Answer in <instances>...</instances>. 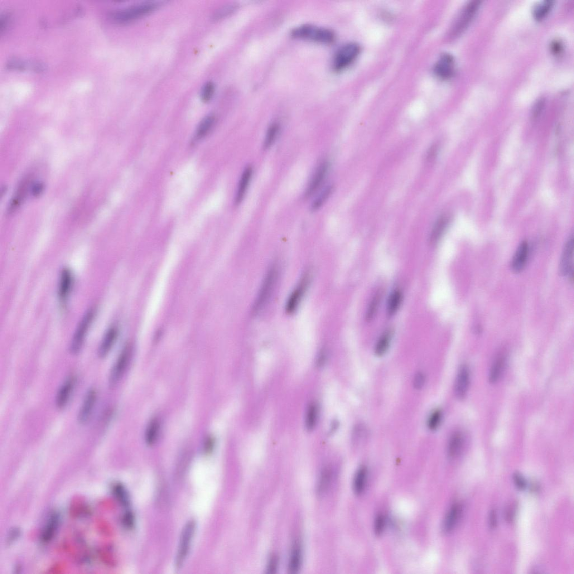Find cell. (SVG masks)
Listing matches in <instances>:
<instances>
[{"instance_id": "cell-1", "label": "cell", "mask_w": 574, "mask_h": 574, "mask_svg": "<svg viewBox=\"0 0 574 574\" xmlns=\"http://www.w3.org/2000/svg\"><path fill=\"white\" fill-rule=\"evenodd\" d=\"M278 269L277 265L273 264L265 275L257 298L254 304L253 310L255 314L261 311L271 298L277 281Z\"/></svg>"}, {"instance_id": "cell-2", "label": "cell", "mask_w": 574, "mask_h": 574, "mask_svg": "<svg viewBox=\"0 0 574 574\" xmlns=\"http://www.w3.org/2000/svg\"><path fill=\"white\" fill-rule=\"evenodd\" d=\"M161 6L158 2H147L120 10L113 14V18L120 23L131 22L151 13Z\"/></svg>"}, {"instance_id": "cell-3", "label": "cell", "mask_w": 574, "mask_h": 574, "mask_svg": "<svg viewBox=\"0 0 574 574\" xmlns=\"http://www.w3.org/2000/svg\"><path fill=\"white\" fill-rule=\"evenodd\" d=\"M292 35L296 38L325 43H331L335 39L334 33L329 29L312 24H304L295 28Z\"/></svg>"}, {"instance_id": "cell-4", "label": "cell", "mask_w": 574, "mask_h": 574, "mask_svg": "<svg viewBox=\"0 0 574 574\" xmlns=\"http://www.w3.org/2000/svg\"><path fill=\"white\" fill-rule=\"evenodd\" d=\"M95 314L96 311L94 308H91L82 318L71 342L70 351L72 354H78L83 348L86 335L92 324Z\"/></svg>"}, {"instance_id": "cell-5", "label": "cell", "mask_w": 574, "mask_h": 574, "mask_svg": "<svg viewBox=\"0 0 574 574\" xmlns=\"http://www.w3.org/2000/svg\"><path fill=\"white\" fill-rule=\"evenodd\" d=\"M196 530L195 521L188 522L183 529L176 557V566L181 567L185 563L190 552V547Z\"/></svg>"}, {"instance_id": "cell-6", "label": "cell", "mask_w": 574, "mask_h": 574, "mask_svg": "<svg viewBox=\"0 0 574 574\" xmlns=\"http://www.w3.org/2000/svg\"><path fill=\"white\" fill-rule=\"evenodd\" d=\"M133 353V347L130 344L125 346L121 351L110 371L109 378V384L110 387H115L123 378L131 361Z\"/></svg>"}, {"instance_id": "cell-7", "label": "cell", "mask_w": 574, "mask_h": 574, "mask_svg": "<svg viewBox=\"0 0 574 574\" xmlns=\"http://www.w3.org/2000/svg\"><path fill=\"white\" fill-rule=\"evenodd\" d=\"M360 51V46L355 43H349L341 47L336 53L333 61L334 69L343 70L356 59Z\"/></svg>"}, {"instance_id": "cell-8", "label": "cell", "mask_w": 574, "mask_h": 574, "mask_svg": "<svg viewBox=\"0 0 574 574\" xmlns=\"http://www.w3.org/2000/svg\"><path fill=\"white\" fill-rule=\"evenodd\" d=\"M480 4L479 1H472L468 3L463 9L453 28V36H459L466 30L478 11Z\"/></svg>"}, {"instance_id": "cell-9", "label": "cell", "mask_w": 574, "mask_h": 574, "mask_svg": "<svg viewBox=\"0 0 574 574\" xmlns=\"http://www.w3.org/2000/svg\"><path fill=\"white\" fill-rule=\"evenodd\" d=\"M310 278L309 273L306 272L288 297L285 307L287 314L292 315L297 310L308 288Z\"/></svg>"}, {"instance_id": "cell-10", "label": "cell", "mask_w": 574, "mask_h": 574, "mask_svg": "<svg viewBox=\"0 0 574 574\" xmlns=\"http://www.w3.org/2000/svg\"><path fill=\"white\" fill-rule=\"evenodd\" d=\"M97 400V392L94 389H89L86 393L80 408L78 420L80 424L87 423L93 413Z\"/></svg>"}, {"instance_id": "cell-11", "label": "cell", "mask_w": 574, "mask_h": 574, "mask_svg": "<svg viewBox=\"0 0 574 574\" xmlns=\"http://www.w3.org/2000/svg\"><path fill=\"white\" fill-rule=\"evenodd\" d=\"M329 169V163L327 161L321 162L317 167L311 178L306 190L305 196L310 197L319 189L324 181Z\"/></svg>"}, {"instance_id": "cell-12", "label": "cell", "mask_w": 574, "mask_h": 574, "mask_svg": "<svg viewBox=\"0 0 574 574\" xmlns=\"http://www.w3.org/2000/svg\"><path fill=\"white\" fill-rule=\"evenodd\" d=\"M573 237L572 235L564 248L559 265V271L562 276L572 279L573 277Z\"/></svg>"}, {"instance_id": "cell-13", "label": "cell", "mask_w": 574, "mask_h": 574, "mask_svg": "<svg viewBox=\"0 0 574 574\" xmlns=\"http://www.w3.org/2000/svg\"><path fill=\"white\" fill-rule=\"evenodd\" d=\"M75 383L76 378L74 376H71L62 384L56 397V406L58 409H62L66 407L73 392Z\"/></svg>"}, {"instance_id": "cell-14", "label": "cell", "mask_w": 574, "mask_h": 574, "mask_svg": "<svg viewBox=\"0 0 574 574\" xmlns=\"http://www.w3.org/2000/svg\"><path fill=\"white\" fill-rule=\"evenodd\" d=\"M455 62L454 58L449 54H444L441 56L435 66V74L443 79L451 78L454 74Z\"/></svg>"}, {"instance_id": "cell-15", "label": "cell", "mask_w": 574, "mask_h": 574, "mask_svg": "<svg viewBox=\"0 0 574 574\" xmlns=\"http://www.w3.org/2000/svg\"><path fill=\"white\" fill-rule=\"evenodd\" d=\"M470 383V369L467 365H462L457 374L455 393L457 398H465L469 390Z\"/></svg>"}, {"instance_id": "cell-16", "label": "cell", "mask_w": 574, "mask_h": 574, "mask_svg": "<svg viewBox=\"0 0 574 574\" xmlns=\"http://www.w3.org/2000/svg\"><path fill=\"white\" fill-rule=\"evenodd\" d=\"M74 278L70 269L64 268L62 270L60 274L59 289H58V296L60 301L65 302L70 295L72 286H73Z\"/></svg>"}, {"instance_id": "cell-17", "label": "cell", "mask_w": 574, "mask_h": 574, "mask_svg": "<svg viewBox=\"0 0 574 574\" xmlns=\"http://www.w3.org/2000/svg\"><path fill=\"white\" fill-rule=\"evenodd\" d=\"M528 253V244L524 241L519 245L511 262V269L514 272L519 273L523 271L527 262Z\"/></svg>"}, {"instance_id": "cell-18", "label": "cell", "mask_w": 574, "mask_h": 574, "mask_svg": "<svg viewBox=\"0 0 574 574\" xmlns=\"http://www.w3.org/2000/svg\"><path fill=\"white\" fill-rule=\"evenodd\" d=\"M118 332L117 328L114 326L109 328L106 332L98 349V353L100 358L104 359L108 355L117 341Z\"/></svg>"}, {"instance_id": "cell-19", "label": "cell", "mask_w": 574, "mask_h": 574, "mask_svg": "<svg viewBox=\"0 0 574 574\" xmlns=\"http://www.w3.org/2000/svg\"><path fill=\"white\" fill-rule=\"evenodd\" d=\"M253 170L252 166H248L244 169L240 177L237 191H236L235 202L239 205L243 200L248 190L251 179L253 176Z\"/></svg>"}, {"instance_id": "cell-20", "label": "cell", "mask_w": 574, "mask_h": 574, "mask_svg": "<svg viewBox=\"0 0 574 574\" xmlns=\"http://www.w3.org/2000/svg\"><path fill=\"white\" fill-rule=\"evenodd\" d=\"M462 506L460 504L453 505L448 510L443 524V532L450 533L454 530L461 517Z\"/></svg>"}, {"instance_id": "cell-21", "label": "cell", "mask_w": 574, "mask_h": 574, "mask_svg": "<svg viewBox=\"0 0 574 574\" xmlns=\"http://www.w3.org/2000/svg\"><path fill=\"white\" fill-rule=\"evenodd\" d=\"M215 123V117L213 114L206 116L202 119L197 127L195 136L193 138V143H196L201 141L209 133L214 127Z\"/></svg>"}, {"instance_id": "cell-22", "label": "cell", "mask_w": 574, "mask_h": 574, "mask_svg": "<svg viewBox=\"0 0 574 574\" xmlns=\"http://www.w3.org/2000/svg\"><path fill=\"white\" fill-rule=\"evenodd\" d=\"M506 364V356L504 354H500L496 357L492 364L489 375V379L491 383H495L501 378L505 369Z\"/></svg>"}, {"instance_id": "cell-23", "label": "cell", "mask_w": 574, "mask_h": 574, "mask_svg": "<svg viewBox=\"0 0 574 574\" xmlns=\"http://www.w3.org/2000/svg\"><path fill=\"white\" fill-rule=\"evenodd\" d=\"M59 514L55 513L51 515L42 534L41 540L43 543H47L50 541L54 537L57 532L58 527H59Z\"/></svg>"}, {"instance_id": "cell-24", "label": "cell", "mask_w": 574, "mask_h": 574, "mask_svg": "<svg viewBox=\"0 0 574 574\" xmlns=\"http://www.w3.org/2000/svg\"><path fill=\"white\" fill-rule=\"evenodd\" d=\"M464 442L462 433L460 431L453 433L448 441L447 455L450 459H454L460 455Z\"/></svg>"}, {"instance_id": "cell-25", "label": "cell", "mask_w": 574, "mask_h": 574, "mask_svg": "<svg viewBox=\"0 0 574 574\" xmlns=\"http://www.w3.org/2000/svg\"><path fill=\"white\" fill-rule=\"evenodd\" d=\"M402 300V293L399 289H395L390 294L387 306V313L389 317L393 316L397 312L400 305H401Z\"/></svg>"}, {"instance_id": "cell-26", "label": "cell", "mask_w": 574, "mask_h": 574, "mask_svg": "<svg viewBox=\"0 0 574 574\" xmlns=\"http://www.w3.org/2000/svg\"><path fill=\"white\" fill-rule=\"evenodd\" d=\"M448 223V219L446 216H442L436 221L433 226L430 237V243L432 245H435L440 240L447 227Z\"/></svg>"}, {"instance_id": "cell-27", "label": "cell", "mask_w": 574, "mask_h": 574, "mask_svg": "<svg viewBox=\"0 0 574 574\" xmlns=\"http://www.w3.org/2000/svg\"><path fill=\"white\" fill-rule=\"evenodd\" d=\"M161 423L159 419L154 418L149 423L146 432V441L148 445H153L158 439L160 432Z\"/></svg>"}, {"instance_id": "cell-28", "label": "cell", "mask_w": 574, "mask_h": 574, "mask_svg": "<svg viewBox=\"0 0 574 574\" xmlns=\"http://www.w3.org/2000/svg\"><path fill=\"white\" fill-rule=\"evenodd\" d=\"M368 471L364 466H362L357 471L354 480V490L357 495L363 493L367 481Z\"/></svg>"}, {"instance_id": "cell-29", "label": "cell", "mask_w": 574, "mask_h": 574, "mask_svg": "<svg viewBox=\"0 0 574 574\" xmlns=\"http://www.w3.org/2000/svg\"><path fill=\"white\" fill-rule=\"evenodd\" d=\"M302 550L300 545L296 543L294 546L289 562V570L292 573L297 572L301 566Z\"/></svg>"}, {"instance_id": "cell-30", "label": "cell", "mask_w": 574, "mask_h": 574, "mask_svg": "<svg viewBox=\"0 0 574 574\" xmlns=\"http://www.w3.org/2000/svg\"><path fill=\"white\" fill-rule=\"evenodd\" d=\"M392 337V331L388 330L380 336L375 347V353L378 356L384 355L388 351Z\"/></svg>"}, {"instance_id": "cell-31", "label": "cell", "mask_w": 574, "mask_h": 574, "mask_svg": "<svg viewBox=\"0 0 574 574\" xmlns=\"http://www.w3.org/2000/svg\"><path fill=\"white\" fill-rule=\"evenodd\" d=\"M333 186L332 185L326 186L320 192L319 195L316 197L315 200L313 201L311 207V210L315 212L320 209L326 200L329 199L332 191H333Z\"/></svg>"}, {"instance_id": "cell-32", "label": "cell", "mask_w": 574, "mask_h": 574, "mask_svg": "<svg viewBox=\"0 0 574 574\" xmlns=\"http://www.w3.org/2000/svg\"><path fill=\"white\" fill-rule=\"evenodd\" d=\"M319 414L317 405L313 403L310 404L307 409L306 417V427L308 431L313 430L316 425Z\"/></svg>"}, {"instance_id": "cell-33", "label": "cell", "mask_w": 574, "mask_h": 574, "mask_svg": "<svg viewBox=\"0 0 574 574\" xmlns=\"http://www.w3.org/2000/svg\"><path fill=\"white\" fill-rule=\"evenodd\" d=\"M112 491L115 498L118 502L124 507H128L130 505V499L125 487L121 484L117 483L113 485Z\"/></svg>"}, {"instance_id": "cell-34", "label": "cell", "mask_w": 574, "mask_h": 574, "mask_svg": "<svg viewBox=\"0 0 574 574\" xmlns=\"http://www.w3.org/2000/svg\"><path fill=\"white\" fill-rule=\"evenodd\" d=\"M553 1H544L537 5L533 10L534 17L538 21L542 20L550 12L553 6Z\"/></svg>"}, {"instance_id": "cell-35", "label": "cell", "mask_w": 574, "mask_h": 574, "mask_svg": "<svg viewBox=\"0 0 574 574\" xmlns=\"http://www.w3.org/2000/svg\"><path fill=\"white\" fill-rule=\"evenodd\" d=\"M280 127L277 123H273L268 128L264 139L263 147L265 150L271 147L277 138Z\"/></svg>"}, {"instance_id": "cell-36", "label": "cell", "mask_w": 574, "mask_h": 574, "mask_svg": "<svg viewBox=\"0 0 574 574\" xmlns=\"http://www.w3.org/2000/svg\"><path fill=\"white\" fill-rule=\"evenodd\" d=\"M381 299V294L380 292L376 293L375 295L371 300L369 305L367 311H366L365 319L367 321H371L373 319L376 312L378 311V308L380 303Z\"/></svg>"}, {"instance_id": "cell-37", "label": "cell", "mask_w": 574, "mask_h": 574, "mask_svg": "<svg viewBox=\"0 0 574 574\" xmlns=\"http://www.w3.org/2000/svg\"><path fill=\"white\" fill-rule=\"evenodd\" d=\"M367 428L364 424L362 423L357 424L354 428L353 432H352L353 441L356 443H360L363 442L367 436Z\"/></svg>"}, {"instance_id": "cell-38", "label": "cell", "mask_w": 574, "mask_h": 574, "mask_svg": "<svg viewBox=\"0 0 574 574\" xmlns=\"http://www.w3.org/2000/svg\"><path fill=\"white\" fill-rule=\"evenodd\" d=\"M442 418V413L440 410L437 409L430 415L427 422L428 427L432 431L437 430L440 426Z\"/></svg>"}, {"instance_id": "cell-39", "label": "cell", "mask_w": 574, "mask_h": 574, "mask_svg": "<svg viewBox=\"0 0 574 574\" xmlns=\"http://www.w3.org/2000/svg\"><path fill=\"white\" fill-rule=\"evenodd\" d=\"M215 86L212 82H207L204 84L201 91V98L204 102L210 101L214 94Z\"/></svg>"}, {"instance_id": "cell-40", "label": "cell", "mask_w": 574, "mask_h": 574, "mask_svg": "<svg viewBox=\"0 0 574 574\" xmlns=\"http://www.w3.org/2000/svg\"><path fill=\"white\" fill-rule=\"evenodd\" d=\"M235 9V6L233 5H229V6H225L221 8L214 13L213 19L214 20H218V19L223 18L226 16H228L231 13L233 12Z\"/></svg>"}, {"instance_id": "cell-41", "label": "cell", "mask_w": 574, "mask_h": 574, "mask_svg": "<svg viewBox=\"0 0 574 574\" xmlns=\"http://www.w3.org/2000/svg\"><path fill=\"white\" fill-rule=\"evenodd\" d=\"M385 527V519L384 516L379 514L376 517L374 523V531L376 535L382 534Z\"/></svg>"}, {"instance_id": "cell-42", "label": "cell", "mask_w": 574, "mask_h": 574, "mask_svg": "<svg viewBox=\"0 0 574 574\" xmlns=\"http://www.w3.org/2000/svg\"><path fill=\"white\" fill-rule=\"evenodd\" d=\"M514 483L517 488L519 490H524L527 488V482L523 476L520 473L515 472L513 475Z\"/></svg>"}, {"instance_id": "cell-43", "label": "cell", "mask_w": 574, "mask_h": 574, "mask_svg": "<svg viewBox=\"0 0 574 574\" xmlns=\"http://www.w3.org/2000/svg\"><path fill=\"white\" fill-rule=\"evenodd\" d=\"M426 382V376L422 372H418L414 376L413 379L414 388L417 390H420L424 387Z\"/></svg>"}, {"instance_id": "cell-44", "label": "cell", "mask_w": 574, "mask_h": 574, "mask_svg": "<svg viewBox=\"0 0 574 574\" xmlns=\"http://www.w3.org/2000/svg\"><path fill=\"white\" fill-rule=\"evenodd\" d=\"M544 105V102L543 99H541L538 100V102L535 104L533 108V117L534 118H537L539 117V115L542 113Z\"/></svg>"}, {"instance_id": "cell-45", "label": "cell", "mask_w": 574, "mask_h": 574, "mask_svg": "<svg viewBox=\"0 0 574 574\" xmlns=\"http://www.w3.org/2000/svg\"><path fill=\"white\" fill-rule=\"evenodd\" d=\"M437 145H433V146H432L428 151L427 154V161L428 162H431L435 160V159L437 156Z\"/></svg>"}, {"instance_id": "cell-46", "label": "cell", "mask_w": 574, "mask_h": 574, "mask_svg": "<svg viewBox=\"0 0 574 574\" xmlns=\"http://www.w3.org/2000/svg\"><path fill=\"white\" fill-rule=\"evenodd\" d=\"M278 561L277 556H273L270 558L268 566V571L269 573H273L277 570Z\"/></svg>"}, {"instance_id": "cell-47", "label": "cell", "mask_w": 574, "mask_h": 574, "mask_svg": "<svg viewBox=\"0 0 574 574\" xmlns=\"http://www.w3.org/2000/svg\"><path fill=\"white\" fill-rule=\"evenodd\" d=\"M497 515L495 510H492L490 514L489 524L491 529H495L497 526Z\"/></svg>"}, {"instance_id": "cell-48", "label": "cell", "mask_w": 574, "mask_h": 574, "mask_svg": "<svg viewBox=\"0 0 574 574\" xmlns=\"http://www.w3.org/2000/svg\"><path fill=\"white\" fill-rule=\"evenodd\" d=\"M326 353L325 350H322L317 358V365L319 366L324 365L326 361Z\"/></svg>"}, {"instance_id": "cell-49", "label": "cell", "mask_w": 574, "mask_h": 574, "mask_svg": "<svg viewBox=\"0 0 574 574\" xmlns=\"http://www.w3.org/2000/svg\"><path fill=\"white\" fill-rule=\"evenodd\" d=\"M561 49V45L559 42H555L552 45V50L555 54L560 52Z\"/></svg>"}]
</instances>
